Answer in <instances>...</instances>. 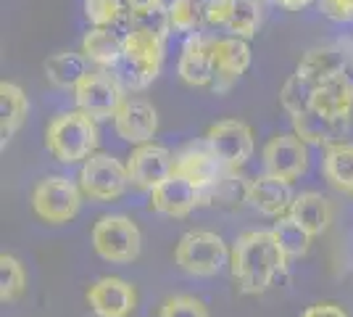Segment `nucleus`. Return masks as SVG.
Returning a JSON list of instances; mask_svg holds the SVG:
<instances>
[{
    "instance_id": "obj_1",
    "label": "nucleus",
    "mask_w": 353,
    "mask_h": 317,
    "mask_svg": "<svg viewBox=\"0 0 353 317\" xmlns=\"http://www.w3.org/2000/svg\"><path fill=\"white\" fill-rule=\"evenodd\" d=\"M285 254L274 241L272 230H248L237 236L230 251L232 278L243 294H264L274 283L277 272L285 270Z\"/></svg>"
},
{
    "instance_id": "obj_2",
    "label": "nucleus",
    "mask_w": 353,
    "mask_h": 317,
    "mask_svg": "<svg viewBox=\"0 0 353 317\" xmlns=\"http://www.w3.org/2000/svg\"><path fill=\"white\" fill-rule=\"evenodd\" d=\"M163 40L159 32L130 27L124 32V53L114 69L124 90H145L159 77L163 64Z\"/></svg>"
},
{
    "instance_id": "obj_3",
    "label": "nucleus",
    "mask_w": 353,
    "mask_h": 317,
    "mask_svg": "<svg viewBox=\"0 0 353 317\" xmlns=\"http://www.w3.org/2000/svg\"><path fill=\"white\" fill-rule=\"evenodd\" d=\"M45 148L61 164H77L90 159L98 148V124L85 111H61L45 130Z\"/></svg>"
},
{
    "instance_id": "obj_4",
    "label": "nucleus",
    "mask_w": 353,
    "mask_h": 317,
    "mask_svg": "<svg viewBox=\"0 0 353 317\" xmlns=\"http://www.w3.org/2000/svg\"><path fill=\"white\" fill-rule=\"evenodd\" d=\"M92 249L111 265H130L143 251V236L127 214H103L92 225Z\"/></svg>"
},
{
    "instance_id": "obj_5",
    "label": "nucleus",
    "mask_w": 353,
    "mask_h": 317,
    "mask_svg": "<svg viewBox=\"0 0 353 317\" xmlns=\"http://www.w3.org/2000/svg\"><path fill=\"white\" fill-rule=\"evenodd\" d=\"M230 259V249L221 236L211 230H190L185 233L174 249V262L182 272L192 278H211L219 275Z\"/></svg>"
},
{
    "instance_id": "obj_6",
    "label": "nucleus",
    "mask_w": 353,
    "mask_h": 317,
    "mask_svg": "<svg viewBox=\"0 0 353 317\" xmlns=\"http://www.w3.org/2000/svg\"><path fill=\"white\" fill-rule=\"evenodd\" d=\"M82 196L85 193H82L79 182L69 180L66 175H50V177H43L34 185L32 209L43 222L63 225V222H72L74 217L79 214Z\"/></svg>"
},
{
    "instance_id": "obj_7",
    "label": "nucleus",
    "mask_w": 353,
    "mask_h": 317,
    "mask_svg": "<svg viewBox=\"0 0 353 317\" xmlns=\"http://www.w3.org/2000/svg\"><path fill=\"white\" fill-rule=\"evenodd\" d=\"M74 104L79 111H85L88 117L95 122L114 119L121 104L127 101L124 95V85L111 75L108 69H98V72H88L79 79V85L74 88Z\"/></svg>"
},
{
    "instance_id": "obj_8",
    "label": "nucleus",
    "mask_w": 353,
    "mask_h": 317,
    "mask_svg": "<svg viewBox=\"0 0 353 317\" xmlns=\"http://www.w3.org/2000/svg\"><path fill=\"white\" fill-rule=\"evenodd\" d=\"M127 185H130V172H127V164H121L117 156L95 151L82 162L79 188L90 201H98V204L117 201L124 196Z\"/></svg>"
},
{
    "instance_id": "obj_9",
    "label": "nucleus",
    "mask_w": 353,
    "mask_h": 317,
    "mask_svg": "<svg viewBox=\"0 0 353 317\" xmlns=\"http://www.w3.org/2000/svg\"><path fill=\"white\" fill-rule=\"evenodd\" d=\"M206 146L216 153L224 169H240L253 156V130L240 119L214 122L206 130Z\"/></svg>"
},
{
    "instance_id": "obj_10",
    "label": "nucleus",
    "mask_w": 353,
    "mask_h": 317,
    "mask_svg": "<svg viewBox=\"0 0 353 317\" xmlns=\"http://www.w3.org/2000/svg\"><path fill=\"white\" fill-rule=\"evenodd\" d=\"M306 146L309 143H303L295 133H282V135L269 137L264 151H261L264 172L288 182L298 180L309 169V148Z\"/></svg>"
},
{
    "instance_id": "obj_11",
    "label": "nucleus",
    "mask_w": 353,
    "mask_h": 317,
    "mask_svg": "<svg viewBox=\"0 0 353 317\" xmlns=\"http://www.w3.org/2000/svg\"><path fill=\"white\" fill-rule=\"evenodd\" d=\"M127 172L134 188L150 193L166 177L174 175V156L166 146L143 143V146H134V151L127 156Z\"/></svg>"
},
{
    "instance_id": "obj_12",
    "label": "nucleus",
    "mask_w": 353,
    "mask_h": 317,
    "mask_svg": "<svg viewBox=\"0 0 353 317\" xmlns=\"http://www.w3.org/2000/svg\"><path fill=\"white\" fill-rule=\"evenodd\" d=\"M174 172L182 175L185 180H190L203 193V201H208V193L219 185L224 175V164L203 140V143H190L174 153Z\"/></svg>"
},
{
    "instance_id": "obj_13",
    "label": "nucleus",
    "mask_w": 353,
    "mask_h": 317,
    "mask_svg": "<svg viewBox=\"0 0 353 317\" xmlns=\"http://www.w3.org/2000/svg\"><path fill=\"white\" fill-rule=\"evenodd\" d=\"M214 43L216 40H211L203 32L188 35L179 61H176V75L185 85H190V88L214 85V77H216V72H214Z\"/></svg>"
},
{
    "instance_id": "obj_14",
    "label": "nucleus",
    "mask_w": 353,
    "mask_h": 317,
    "mask_svg": "<svg viewBox=\"0 0 353 317\" xmlns=\"http://www.w3.org/2000/svg\"><path fill=\"white\" fill-rule=\"evenodd\" d=\"M88 304L98 317H130L137 307V291L130 280L105 275L88 288Z\"/></svg>"
},
{
    "instance_id": "obj_15",
    "label": "nucleus",
    "mask_w": 353,
    "mask_h": 317,
    "mask_svg": "<svg viewBox=\"0 0 353 317\" xmlns=\"http://www.w3.org/2000/svg\"><path fill=\"white\" fill-rule=\"evenodd\" d=\"M114 130L121 140L132 146L153 143V137L159 133V114L153 104H148L143 98H127L114 117Z\"/></svg>"
},
{
    "instance_id": "obj_16",
    "label": "nucleus",
    "mask_w": 353,
    "mask_h": 317,
    "mask_svg": "<svg viewBox=\"0 0 353 317\" xmlns=\"http://www.w3.org/2000/svg\"><path fill=\"white\" fill-rule=\"evenodd\" d=\"M293 122V133L303 143L309 146H335V143H343L348 130H351V117H327L316 108H309L303 114H295L290 117Z\"/></svg>"
},
{
    "instance_id": "obj_17",
    "label": "nucleus",
    "mask_w": 353,
    "mask_h": 317,
    "mask_svg": "<svg viewBox=\"0 0 353 317\" xmlns=\"http://www.w3.org/2000/svg\"><path fill=\"white\" fill-rule=\"evenodd\" d=\"M250 66V46L243 37H221L214 43V90L227 93Z\"/></svg>"
},
{
    "instance_id": "obj_18",
    "label": "nucleus",
    "mask_w": 353,
    "mask_h": 317,
    "mask_svg": "<svg viewBox=\"0 0 353 317\" xmlns=\"http://www.w3.org/2000/svg\"><path fill=\"white\" fill-rule=\"evenodd\" d=\"M201 204H203V193L176 172L150 191V209L163 217H188Z\"/></svg>"
},
{
    "instance_id": "obj_19",
    "label": "nucleus",
    "mask_w": 353,
    "mask_h": 317,
    "mask_svg": "<svg viewBox=\"0 0 353 317\" xmlns=\"http://www.w3.org/2000/svg\"><path fill=\"white\" fill-rule=\"evenodd\" d=\"M293 185L280 177L272 175H259L245 180V204L253 206L256 211H261L266 217H282L288 214L290 204H293Z\"/></svg>"
},
{
    "instance_id": "obj_20",
    "label": "nucleus",
    "mask_w": 353,
    "mask_h": 317,
    "mask_svg": "<svg viewBox=\"0 0 353 317\" xmlns=\"http://www.w3.org/2000/svg\"><path fill=\"white\" fill-rule=\"evenodd\" d=\"M295 75H301L314 88H319L324 82L335 79V77L348 75V56L343 46H319L311 48L303 59L298 61Z\"/></svg>"
},
{
    "instance_id": "obj_21",
    "label": "nucleus",
    "mask_w": 353,
    "mask_h": 317,
    "mask_svg": "<svg viewBox=\"0 0 353 317\" xmlns=\"http://www.w3.org/2000/svg\"><path fill=\"white\" fill-rule=\"evenodd\" d=\"M288 214L316 238V236L327 233V227L332 225L335 209H332V201L327 196L316 193V191H303V193H295Z\"/></svg>"
},
{
    "instance_id": "obj_22",
    "label": "nucleus",
    "mask_w": 353,
    "mask_h": 317,
    "mask_svg": "<svg viewBox=\"0 0 353 317\" xmlns=\"http://www.w3.org/2000/svg\"><path fill=\"white\" fill-rule=\"evenodd\" d=\"M79 53L90 64H95V66L111 72V69L119 66L121 53H124V35H119L114 30H105V27H92V30L85 32Z\"/></svg>"
},
{
    "instance_id": "obj_23",
    "label": "nucleus",
    "mask_w": 353,
    "mask_h": 317,
    "mask_svg": "<svg viewBox=\"0 0 353 317\" xmlns=\"http://www.w3.org/2000/svg\"><path fill=\"white\" fill-rule=\"evenodd\" d=\"M30 114V101L16 82H0V137L3 146L21 130Z\"/></svg>"
},
{
    "instance_id": "obj_24",
    "label": "nucleus",
    "mask_w": 353,
    "mask_h": 317,
    "mask_svg": "<svg viewBox=\"0 0 353 317\" xmlns=\"http://www.w3.org/2000/svg\"><path fill=\"white\" fill-rule=\"evenodd\" d=\"M322 172L324 180L330 182L335 191L353 196V143L343 140V143L324 148Z\"/></svg>"
},
{
    "instance_id": "obj_25",
    "label": "nucleus",
    "mask_w": 353,
    "mask_h": 317,
    "mask_svg": "<svg viewBox=\"0 0 353 317\" xmlns=\"http://www.w3.org/2000/svg\"><path fill=\"white\" fill-rule=\"evenodd\" d=\"M45 79L61 88V90H74L79 85V79L88 75V59L82 53H74V50H61L53 53L50 59L45 61Z\"/></svg>"
},
{
    "instance_id": "obj_26",
    "label": "nucleus",
    "mask_w": 353,
    "mask_h": 317,
    "mask_svg": "<svg viewBox=\"0 0 353 317\" xmlns=\"http://www.w3.org/2000/svg\"><path fill=\"white\" fill-rule=\"evenodd\" d=\"M314 108L327 117H351L353 111V79L348 75L335 77L314 90Z\"/></svg>"
},
{
    "instance_id": "obj_27",
    "label": "nucleus",
    "mask_w": 353,
    "mask_h": 317,
    "mask_svg": "<svg viewBox=\"0 0 353 317\" xmlns=\"http://www.w3.org/2000/svg\"><path fill=\"white\" fill-rule=\"evenodd\" d=\"M272 236H274V241H277L280 251L285 254V259L303 257V254L309 251L311 238H314L309 230L301 225V222H295L290 214L277 217V222L272 227Z\"/></svg>"
},
{
    "instance_id": "obj_28",
    "label": "nucleus",
    "mask_w": 353,
    "mask_h": 317,
    "mask_svg": "<svg viewBox=\"0 0 353 317\" xmlns=\"http://www.w3.org/2000/svg\"><path fill=\"white\" fill-rule=\"evenodd\" d=\"M27 291V272L14 254L0 257V299L3 304H16Z\"/></svg>"
},
{
    "instance_id": "obj_29",
    "label": "nucleus",
    "mask_w": 353,
    "mask_h": 317,
    "mask_svg": "<svg viewBox=\"0 0 353 317\" xmlns=\"http://www.w3.org/2000/svg\"><path fill=\"white\" fill-rule=\"evenodd\" d=\"M261 27V3L259 0H235L232 3V14H230V24L227 32L232 37H243L250 40Z\"/></svg>"
},
{
    "instance_id": "obj_30",
    "label": "nucleus",
    "mask_w": 353,
    "mask_h": 317,
    "mask_svg": "<svg viewBox=\"0 0 353 317\" xmlns=\"http://www.w3.org/2000/svg\"><path fill=\"white\" fill-rule=\"evenodd\" d=\"M314 90H316V88H314L311 82H306L301 75H290L285 79V85H282V90H280L282 108H285L290 117L309 111V108H314Z\"/></svg>"
},
{
    "instance_id": "obj_31",
    "label": "nucleus",
    "mask_w": 353,
    "mask_h": 317,
    "mask_svg": "<svg viewBox=\"0 0 353 317\" xmlns=\"http://www.w3.org/2000/svg\"><path fill=\"white\" fill-rule=\"evenodd\" d=\"M166 16H169V30L174 35H195L203 21L201 0H169Z\"/></svg>"
},
{
    "instance_id": "obj_32",
    "label": "nucleus",
    "mask_w": 353,
    "mask_h": 317,
    "mask_svg": "<svg viewBox=\"0 0 353 317\" xmlns=\"http://www.w3.org/2000/svg\"><path fill=\"white\" fill-rule=\"evenodd\" d=\"M124 14H127L124 0H85V16L92 27L114 30V24L121 21Z\"/></svg>"
},
{
    "instance_id": "obj_33",
    "label": "nucleus",
    "mask_w": 353,
    "mask_h": 317,
    "mask_svg": "<svg viewBox=\"0 0 353 317\" xmlns=\"http://www.w3.org/2000/svg\"><path fill=\"white\" fill-rule=\"evenodd\" d=\"M159 317H208L206 304L190 294H176L161 304Z\"/></svg>"
},
{
    "instance_id": "obj_34",
    "label": "nucleus",
    "mask_w": 353,
    "mask_h": 317,
    "mask_svg": "<svg viewBox=\"0 0 353 317\" xmlns=\"http://www.w3.org/2000/svg\"><path fill=\"white\" fill-rule=\"evenodd\" d=\"M232 3L235 0H201L203 24H208V27H224L227 30L230 14H232Z\"/></svg>"
},
{
    "instance_id": "obj_35",
    "label": "nucleus",
    "mask_w": 353,
    "mask_h": 317,
    "mask_svg": "<svg viewBox=\"0 0 353 317\" xmlns=\"http://www.w3.org/2000/svg\"><path fill=\"white\" fill-rule=\"evenodd\" d=\"M319 11L332 21H353V0H316Z\"/></svg>"
},
{
    "instance_id": "obj_36",
    "label": "nucleus",
    "mask_w": 353,
    "mask_h": 317,
    "mask_svg": "<svg viewBox=\"0 0 353 317\" xmlns=\"http://www.w3.org/2000/svg\"><path fill=\"white\" fill-rule=\"evenodd\" d=\"M124 6H127V14L130 16H145L166 8L163 0H124Z\"/></svg>"
},
{
    "instance_id": "obj_37",
    "label": "nucleus",
    "mask_w": 353,
    "mask_h": 317,
    "mask_svg": "<svg viewBox=\"0 0 353 317\" xmlns=\"http://www.w3.org/2000/svg\"><path fill=\"white\" fill-rule=\"evenodd\" d=\"M301 317H348V312H345L340 304L324 302V304H314V307H309Z\"/></svg>"
},
{
    "instance_id": "obj_38",
    "label": "nucleus",
    "mask_w": 353,
    "mask_h": 317,
    "mask_svg": "<svg viewBox=\"0 0 353 317\" xmlns=\"http://www.w3.org/2000/svg\"><path fill=\"white\" fill-rule=\"evenodd\" d=\"M272 3L285 8V11H303V8H309L314 0H272Z\"/></svg>"
},
{
    "instance_id": "obj_39",
    "label": "nucleus",
    "mask_w": 353,
    "mask_h": 317,
    "mask_svg": "<svg viewBox=\"0 0 353 317\" xmlns=\"http://www.w3.org/2000/svg\"><path fill=\"white\" fill-rule=\"evenodd\" d=\"M351 56H353V53H351Z\"/></svg>"
}]
</instances>
